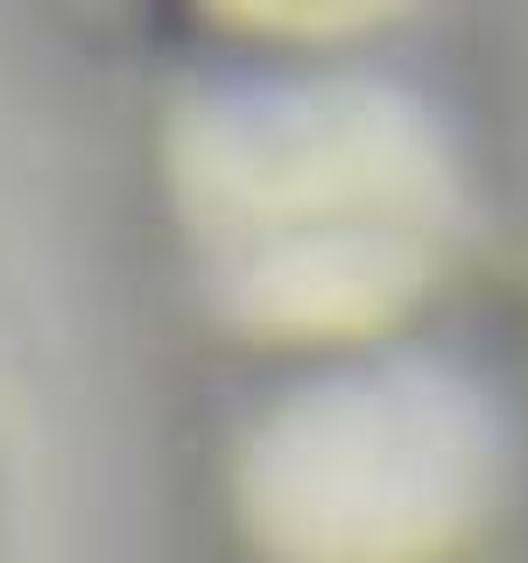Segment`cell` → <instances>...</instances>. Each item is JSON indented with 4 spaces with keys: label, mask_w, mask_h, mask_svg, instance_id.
<instances>
[{
    "label": "cell",
    "mask_w": 528,
    "mask_h": 563,
    "mask_svg": "<svg viewBox=\"0 0 528 563\" xmlns=\"http://www.w3.org/2000/svg\"><path fill=\"white\" fill-rule=\"evenodd\" d=\"M465 430L451 401L402 380L331 387L275 430L268 515L282 542L324 563H381L437 536L465 493Z\"/></svg>",
    "instance_id": "2"
},
{
    "label": "cell",
    "mask_w": 528,
    "mask_h": 563,
    "mask_svg": "<svg viewBox=\"0 0 528 563\" xmlns=\"http://www.w3.org/2000/svg\"><path fill=\"white\" fill-rule=\"evenodd\" d=\"M205 176L226 254L275 310H345L402 275L422 169L387 106L282 99L233 120Z\"/></svg>",
    "instance_id": "1"
},
{
    "label": "cell",
    "mask_w": 528,
    "mask_h": 563,
    "mask_svg": "<svg viewBox=\"0 0 528 563\" xmlns=\"http://www.w3.org/2000/svg\"><path fill=\"white\" fill-rule=\"evenodd\" d=\"M240 8H261V14H352L366 0H240Z\"/></svg>",
    "instance_id": "3"
}]
</instances>
